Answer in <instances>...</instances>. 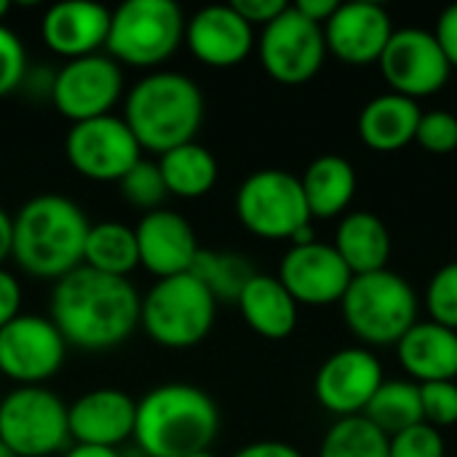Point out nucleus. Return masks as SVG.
Masks as SVG:
<instances>
[{
  "instance_id": "9",
  "label": "nucleus",
  "mask_w": 457,
  "mask_h": 457,
  "mask_svg": "<svg viewBox=\"0 0 457 457\" xmlns=\"http://www.w3.org/2000/svg\"><path fill=\"white\" fill-rule=\"evenodd\" d=\"M236 214L249 233L265 241H292L313 222L300 177L284 169L249 174L236 193Z\"/></svg>"
},
{
  "instance_id": "46",
  "label": "nucleus",
  "mask_w": 457,
  "mask_h": 457,
  "mask_svg": "<svg viewBox=\"0 0 457 457\" xmlns=\"http://www.w3.org/2000/svg\"><path fill=\"white\" fill-rule=\"evenodd\" d=\"M0 457H16V455H13V453H11V450H8V447L0 442Z\"/></svg>"
},
{
  "instance_id": "21",
  "label": "nucleus",
  "mask_w": 457,
  "mask_h": 457,
  "mask_svg": "<svg viewBox=\"0 0 457 457\" xmlns=\"http://www.w3.org/2000/svg\"><path fill=\"white\" fill-rule=\"evenodd\" d=\"M110 8L88 0L56 3L43 13V43L64 62L102 54L110 32Z\"/></svg>"
},
{
  "instance_id": "28",
  "label": "nucleus",
  "mask_w": 457,
  "mask_h": 457,
  "mask_svg": "<svg viewBox=\"0 0 457 457\" xmlns=\"http://www.w3.org/2000/svg\"><path fill=\"white\" fill-rule=\"evenodd\" d=\"M83 265L107 276L129 278L139 268V249L134 228L123 222H96L88 228Z\"/></svg>"
},
{
  "instance_id": "41",
  "label": "nucleus",
  "mask_w": 457,
  "mask_h": 457,
  "mask_svg": "<svg viewBox=\"0 0 457 457\" xmlns=\"http://www.w3.org/2000/svg\"><path fill=\"white\" fill-rule=\"evenodd\" d=\"M233 457H303V453L287 442L268 439V442H252V445L241 447Z\"/></svg>"
},
{
  "instance_id": "25",
  "label": "nucleus",
  "mask_w": 457,
  "mask_h": 457,
  "mask_svg": "<svg viewBox=\"0 0 457 457\" xmlns=\"http://www.w3.org/2000/svg\"><path fill=\"white\" fill-rule=\"evenodd\" d=\"M332 246L353 276L386 270L394 249L386 222L372 212H348L337 225Z\"/></svg>"
},
{
  "instance_id": "8",
  "label": "nucleus",
  "mask_w": 457,
  "mask_h": 457,
  "mask_svg": "<svg viewBox=\"0 0 457 457\" xmlns=\"http://www.w3.org/2000/svg\"><path fill=\"white\" fill-rule=\"evenodd\" d=\"M0 442L16 457H51L70 447L67 404L43 386H19L0 399Z\"/></svg>"
},
{
  "instance_id": "30",
  "label": "nucleus",
  "mask_w": 457,
  "mask_h": 457,
  "mask_svg": "<svg viewBox=\"0 0 457 457\" xmlns=\"http://www.w3.org/2000/svg\"><path fill=\"white\" fill-rule=\"evenodd\" d=\"M190 273L212 292V297L220 303H238L246 284L257 276L252 262L238 252H214L201 249Z\"/></svg>"
},
{
  "instance_id": "11",
  "label": "nucleus",
  "mask_w": 457,
  "mask_h": 457,
  "mask_svg": "<svg viewBox=\"0 0 457 457\" xmlns=\"http://www.w3.org/2000/svg\"><path fill=\"white\" fill-rule=\"evenodd\" d=\"M123 96V67L107 54L64 62L54 72L48 102L70 123L112 115Z\"/></svg>"
},
{
  "instance_id": "1",
  "label": "nucleus",
  "mask_w": 457,
  "mask_h": 457,
  "mask_svg": "<svg viewBox=\"0 0 457 457\" xmlns=\"http://www.w3.org/2000/svg\"><path fill=\"white\" fill-rule=\"evenodd\" d=\"M139 308L142 297L129 278L80 265L54 284L48 319L67 348L99 353L123 345L134 335Z\"/></svg>"
},
{
  "instance_id": "23",
  "label": "nucleus",
  "mask_w": 457,
  "mask_h": 457,
  "mask_svg": "<svg viewBox=\"0 0 457 457\" xmlns=\"http://www.w3.org/2000/svg\"><path fill=\"white\" fill-rule=\"evenodd\" d=\"M420 115L423 110L415 99L394 91L380 94L370 99L359 115V137L378 153H396L415 139Z\"/></svg>"
},
{
  "instance_id": "16",
  "label": "nucleus",
  "mask_w": 457,
  "mask_h": 457,
  "mask_svg": "<svg viewBox=\"0 0 457 457\" xmlns=\"http://www.w3.org/2000/svg\"><path fill=\"white\" fill-rule=\"evenodd\" d=\"M278 281L287 287L297 305L321 308L343 300L353 281V273L332 244L311 241L303 246H292L284 254L278 265Z\"/></svg>"
},
{
  "instance_id": "20",
  "label": "nucleus",
  "mask_w": 457,
  "mask_h": 457,
  "mask_svg": "<svg viewBox=\"0 0 457 457\" xmlns=\"http://www.w3.org/2000/svg\"><path fill=\"white\" fill-rule=\"evenodd\" d=\"M185 46L190 54L217 70L241 64L254 48V27L244 21L228 3L198 8L185 24Z\"/></svg>"
},
{
  "instance_id": "29",
  "label": "nucleus",
  "mask_w": 457,
  "mask_h": 457,
  "mask_svg": "<svg viewBox=\"0 0 457 457\" xmlns=\"http://www.w3.org/2000/svg\"><path fill=\"white\" fill-rule=\"evenodd\" d=\"M364 418L388 439L423 423L420 386L415 380H383L364 410Z\"/></svg>"
},
{
  "instance_id": "18",
  "label": "nucleus",
  "mask_w": 457,
  "mask_h": 457,
  "mask_svg": "<svg viewBox=\"0 0 457 457\" xmlns=\"http://www.w3.org/2000/svg\"><path fill=\"white\" fill-rule=\"evenodd\" d=\"M394 35L391 13L380 3L353 0L340 3L324 24L327 51L345 64H372L386 51Z\"/></svg>"
},
{
  "instance_id": "14",
  "label": "nucleus",
  "mask_w": 457,
  "mask_h": 457,
  "mask_svg": "<svg viewBox=\"0 0 457 457\" xmlns=\"http://www.w3.org/2000/svg\"><path fill=\"white\" fill-rule=\"evenodd\" d=\"M378 62L394 94L410 96L415 102L442 91L453 72L436 35L420 27L394 29Z\"/></svg>"
},
{
  "instance_id": "15",
  "label": "nucleus",
  "mask_w": 457,
  "mask_h": 457,
  "mask_svg": "<svg viewBox=\"0 0 457 457\" xmlns=\"http://www.w3.org/2000/svg\"><path fill=\"white\" fill-rule=\"evenodd\" d=\"M386 375L380 359L367 348H343L332 353L316 372V399L319 404L340 418L364 415L367 404L383 386Z\"/></svg>"
},
{
  "instance_id": "6",
  "label": "nucleus",
  "mask_w": 457,
  "mask_h": 457,
  "mask_svg": "<svg viewBox=\"0 0 457 457\" xmlns=\"http://www.w3.org/2000/svg\"><path fill=\"white\" fill-rule=\"evenodd\" d=\"M217 319V300L193 276L158 278L139 308V327L147 337L169 351H187L204 343Z\"/></svg>"
},
{
  "instance_id": "3",
  "label": "nucleus",
  "mask_w": 457,
  "mask_h": 457,
  "mask_svg": "<svg viewBox=\"0 0 457 457\" xmlns=\"http://www.w3.org/2000/svg\"><path fill=\"white\" fill-rule=\"evenodd\" d=\"M220 434L214 399L190 383H163L137 402L134 445L145 457H190Z\"/></svg>"
},
{
  "instance_id": "7",
  "label": "nucleus",
  "mask_w": 457,
  "mask_h": 457,
  "mask_svg": "<svg viewBox=\"0 0 457 457\" xmlns=\"http://www.w3.org/2000/svg\"><path fill=\"white\" fill-rule=\"evenodd\" d=\"M345 327L370 345H396L418 321V295L394 270L353 276L340 300Z\"/></svg>"
},
{
  "instance_id": "32",
  "label": "nucleus",
  "mask_w": 457,
  "mask_h": 457,
  "mask_svg": "<svg viewBox=\"0 0 457 457\" xmlns=\"http://www.w3.org/2000/svg\"><path fill=\"white\" fill-rule=\"evenodd\" d=\"M118 187H120V195H123V201L126 204H131L134 209H142L145 214L147 212H155V209H161V204H163V198L169 195V190H166V185H163V177H161V169H158V163H153V161H139L120 182H118Z\"/></svg>"
},
{
  "instance_id": "44",
  "label": "nucleus",
  "mask_w": 457,
  "mask_h": 457,
  "mask_svg": "<svg viewBox=\"0 0 457 457\" xmlns=\"http://www.w3.org/2000/svg\"><path fill=\"white\" fill-rule=\"evenodd\" d=\"M62 457H123L120 450H110V447H86V445H70Z\"/></svg>"
},
{
  "instance_id": "33",
  "label": "nucleus",
  "mask_w": 457,
  "mask_h": 457,
  "mask_svg": "<svg viewBox=\"0 0 457 457\" xmlns=\"http://www.w3.org/2000/svg\"><path fill=\"white\" fill-rule=\"evenodd\" d=\"M426 305L431 313V321L450 327L457 332V262L442 265L426 289Z\"/></svg>"
},
{
  "instance_id": "37",
  "label": "nucleus",
  "mask_w": 457,
  "mask_h": 457,
  "mask_svg": "<svg viewBox=\"0 0 457 457\" xmlns=\"http://www.w3.org/2000/svg\"><path fill=\"white\" fill-rule=\"evenodd\" d=\"M445 436L439 434V428L420 423L412 426L396 436H391L388 445V457H445Z\"/></svg>"
},
{
  "instance_id": "26",
  "label": "nucleus",
  "mask_w": 457,
  "mask_h": 457,
  "mask_svg": "<svg viewBox=\"0 0 457 457\" xmlns=\"http://www.w3.org/2000/svg\"><path fill=\"white\" fill-rule=\"evenodd\" d=\"M311 217L329 220L343 214L356 195V169L343 155H319L300 177Z\"/></svg>"
},
{
  "instance_id": "36",
  "label": "nucleus",
  "mask_w": 457,
  "mask_h": 457,
  "mask_svg": "<svg viewBox=\"0 0 457 457\" xmlns=\"http://www.w3.org/2000/svg\"><path fill=\"white\" fill-rule=\"evenodd\" d=\"M415 139L420 142L423 150H428L434 155L453 153V150H457V115L447 112V110L423 112Z\"/></svg>"
},
{
  "instance_id": "13",
  "label": "nucleus",
  "mask_w": 457,
  "mask_h": 457,
  "mask_svg": "<svg viewBox=\"0 0 457 457\" xmlns=\"http://www.w3.org/2000/svg\"><path fill=\"white\" fill-rule=\"evenodd\" d=\"M67 356V343L48 316L21 313L0 329V375L19 386H43Z\"/></svg>"
},
{
  "instance_id": "22",
  "label": "nucleus",
  "mask_w": 457,
  "mask_h": 457,
  "mask_svg": "<svg viewBox=\"0 0 457 457\" xmlns=\"http://www.w3.org/2000/svg\"><path fill=\"white\" fill-rule=\"evenodd\" d=\"M402 367L415 383H442L457 378V332L436 321H415L396 343Z\"/></svg>"
},
{
  "instance_id": "45",
  "label": "nucleus",
  "mask_w": 457,
  "mask_h": 457,
  "mask_svg": "<svg viewBox=\"0 0 457 457\" xmlns=\"http://www.w3.org/2000/svg\"><path fill=\"white\" fill-rule=\"evenodd\" d=\"M8 11H11V3H8V0H0V24H3V19L8 16Z\"/></svg>"
},
{
  "instance_id": "40",
  "label": "nucleus",
  "mask_w": 457,
  "mask_h": 457,
  "mask_svg": "<svg viewBox=\"0 0 457 457\" xmlns=\"http://www.w3.org/2000/svg\"><path fill=\"white\" fill-rule=\"evenodd\" d=\"M434 35H436V40H439L447 62H450V67H457V3L447 5L439 13Z\"/></svg>"
},
{
  "instance_id": "17",
  "label": "nucleus",
  "mask_w": 457,
  "mask_h": 457,
  "mask_svg": "<svg viewBox=\"0 0 457 457\" xmlns=\"http://www.w3.org/2000/svg\"><path fill=\"white\" fill-rule=\"evenodd\" d=\"M137 399L120 388H94L67 404L70 442L86 447L118 450L134 439Z\"/></svg>"
},
{
  "instance_id": "39",
  "label": "nucleus",
  "mask_w": 457,
  "mask_h": 457,
  "mask_svg": "<svg viewBox=\"0 0 457 457\" xmlns=\"http://www.w3.org/2000/svg\"><path fill=\"white\" fill-rule=\"evenodd\" d=\"M16 316H21V284L11 270L0 268V329Z\"/></svg>"
},
{
  "instance_id": "5",
  "label": "nucleus",
  "mask_w": 457,
  "mask_h": 457,
  "mask_svg": "<svg viewBox=\"0 0 457 457\" xmlns=\"http://www.w3.org/2000/svg\"><path fill=\"white\" fill-rule=\"evenodd\" d=\"M185 13L174 0H126L110 13L107 56L120 67L158 70L185 43Z\"/></svg>"
},
{
  "instance_id": "10",
  "label": "nucleus",
  "mask_w": 457,
  "mask_h": 457,
  "mask_svg": "<svg viewBox=\"0 0 457 457\" xmlns=\"http://www.w3.org/2000/svg\"><path fill=\"white\" fill-rule=\"evenodd\" d=\"M64 155L91 182H120L142 161V147L120 115H102L70 126Z\"/></svg>"
},
{
  "instance_id": "43",
  "label": "nucleus",
  "mask_w": 457,
  "mask_h": 457,
  "mask_svg": "<svg viewBox=\"0 0 457 457\" xmlns=\"http://www.w3.org/2000/svg\"><path fill=\"white\" fill-rule=\"evenodd\" d=\"M11 246H13V217L0 206V268L11 257Z\"/></svg>"
},
{
  "instance_id": "2",
  "label": "nucleus",
  "mask_w": 457,
  "mask_h": 457,
  "mask_svg": "<svg viewBox=\"0 0 457 457\" xmlns=\"http://www.w3.org/2000/svg\"><path fill=\"white\" fill-rule=\"evenodd\" d=\"M88 228L86 212L72 198L40 193L13 214L11 260L21 273L56 284L83 265Z\"/></svg>"
},
{
  "instance_id": "19",
  "label": "nucleus",
  "mask_w": 457,
  "mask_h": 457,
  "mask_svg": "<svg viewBox=\"0 0 457 457\" xmlns=\"http://www.w3.org/2000/svg\"><path fill=\"white\" fill-rule=\"evenodd\" d=\"M134 233H137V249H139V268H145L155 278L190 273L201 252L193 225L182 214L163 209V206L155 212H147L137 222Z\"/></svg>"
},
{
  "instance_id": "4",
  "label": "nucleus",
  "mask_w": 457,
  "mask_h": 457,
  "mask_svg": "<svg viewBox=\"0 0 457 457\" xmlns=\"http://www.w3.org/2000/svg\"><path fill=\"white\" fill-rule=\"evenodd\" d=\"M204 94L198 83L177 70H153L123 96V120L142 150L163 155L195 142L204 123Z\"/></svg>"
},
{
  "instance_id": "24",
  "label": "nucleus",
  "mask_w": 457,
  "mask_h": 457,
  "mask_svg": "<svg viewBox=\"0 0 457 457\" xmlns=\"http://www.w3.org/2000/svg\"><path fill=\"white\" fill-rule=\"evenodd\" d=\"M238 311L252 332L268 340H284L297 327V303L278 276L257 273L238 297Z\"/></svg>"
},
{
  "instance_id": "47",
  "label": "nucleus",
  "mask_w": 457,
  "mask_h": 457,
  "mask_svg": "<svg viewBox=\"0 0 457 457\" xmlns=\"http://www.w3.org/2000/svg\"><path fill=\"white\" fill-rule=\"evenodd\" d=\"M190 457H217L212 450H206V453H195V455H190Z\"/></svg>"
},
{
  "instance_id": "35",
  "label": "nucleus",
  "mask_w": 457,
  "mask_h": 457,
  "mask_svg": "<svg viewBox=\"0 0 457 457\" xmlns=\"http://www.w3.org/2000/svg\"><path fill=\"white\" fill-rule=\"evenodd\" d=\"M27 70L29 64H27V48L21 37L11 27L0 24V96L19 91Z\"/></svg>"
},
{
  "instance_id": "12",
  "label": "nucleus",
  "mask_w": 457,
  "mask_h": 457,
  "mask_svg": "<svg viewBox=\"0 0 457 457\" xmlns=\"http://www.w3.org/2000/svg\"><path fill=\"white\" fill-rule=\"evenodd\" d=\"M257 51L273 80L300 86L311 80L327 59L324 27L303 16L295 5H287L281 16L262 27Z\"/></svg>"
},
{
  "instance_id": "31",
  "label": "nucleus",
  "mask_w": 457,
  "mask_h": 457,
  "mask_svg": "<svg viewBox=\"0 0 457 457\" xmlns=\"http://www.w3.org/2000/svg\"><path fill=\"white\" fill-rule=\"evenodd\" d=\"M391 439L364 415L340 418L321 442L319 457H388Z\"/></svg>"
},
{
  "instance_id": "42",
  "label": "nucleus",
  "mask_w": 457,
  "mask_h": 457,
  "mask_svg": "<svg viewBox=\"0 0 457 457\" xmlns=\"http://www.w3.org/2000/svg\"><path fill=\"white\" fill-rule=\"evenodd\" d=\"M337 5H340L337 0H297V3H295V8H297L303 16H308L311 21H316V24H321V27L329 21V16L335 13Z\"/></svg>"
},
{
  "instance_id": "38",
  "label": "nucleus",
  "mask_w": 457,
  "mask_h": 457,
  "mask_svg": "<svg viewBox=\"0 0 457 457\" xmlns=\"http://www.w3.org/2000/svg\"><path fill=\"white\" fill-rule=\"evenodd\" d=\"M230 5H233L236 13H238L244 21H249L252 27H254V24L265 27V24H270L276 16H281V13L287 11L289 3H284V0H233Z\"/></svg>"
},
{
  "instance_id": "34",
  "label": "nucleus",
  "mask_w": 457,
  "mask_h": 457,
  "mask_svg": "<svg viewBox=\"0 0 457 457\" xmlns=\"http://www.w3.org/2000/svg\"><path fill=\"white\" fill-rule=\"evenodd\" d=\"M420 386V404H423V423L434 428H447L457 423V383H418Z\"/></svg>"
},
{
  "instance_id": "27",
  "label": "nucleus",
  "mask_w": 457,
  "mask_h": 457,
  "mask_svg": "<svg viewBox=\"0 0 457 457\" xmlns=\"http://www.w3.org/2000/svg\"><path fill=\"white\" fill-rule=\"evenodd\" d=\"M158 169L169 195L187 198V201L212 193L220 177V163L214 153L201 142H187L158 155Z\"/></svg>"
}]
</instances>
